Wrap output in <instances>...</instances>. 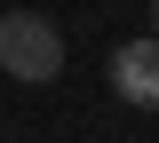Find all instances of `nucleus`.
Returning <instances> with one entry per match:
<instances>
[{
	"label": "nucleus",
	"instance_id": "obj_1",
	"mask_svg": "<svg viewBox=\"0 0 159 143\" xmlns=\"http://www.w3.org/2000/svg\"><path fill=\"white\" fill-rule=\"evenodd\" d=\"M0 72L8 80H56L64 72V32L48 16H24V8H0Z\"/></svg>",
	"mask_w": 159,
	"mask_h": 143
},
{
	"label": "nucleus",
	"instance_id": "obj_3",
	"mask_svg": "<svg viewBox=\"0 0 159 143\" xmlns=\"http://www.w3.org/2000/svg\"><path fill=\"white\" fill-rule=\"evenodd\" d=\"M151 32H159V0H151Z\"/></svg>",
	"mask_w": 159,
	"mask_h": 143
},
{
	"label": "nucleus",
	"instance_id": "obj_2",
	"mask_svg": "<svg viewBox=\"0 0 159 143\" xmlns=\"http://www.w3.org/2000/svg\"><path fill=\"white\" fill-rule=\"evenodd\" d=\"M111 87H119V103L159 111V32H151V40H127L111 56Z\"/></svg>",
	"mask_w": 159,
	"mask_h": 143
}]
</instances>
